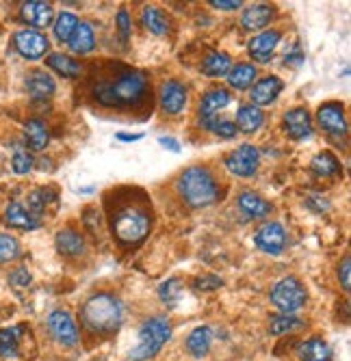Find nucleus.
Listing matches in <instances>:
<instances>
[{
    "label": "nucleus",
    "mask_w": 351,
    "mask_h": 361,
    "mask_svg": "<svg viewBox=\"0 0 351 361\" xmlns=\"http://www.w3.org/2000/svg\"><path fill=\"white\" fill-rule=\"evenodd\" d=\"M349 273H351V264H349V255H345L343 257V262H340V267H338V281L343 283V290L347 292L349 290Z\"/></svg>",
    "instance_id": "obj_42"
},
{
    "label": "nucleus",
    "mask_w": 351,
    "mask_h": 361,
    "mask_svg": "<svg viewBox=\"0 0 351 361\" xmlns=\"http://www.w3.org/2000/svg\"><path fill=\"white\" fill-rule=\"evenodd\" d=\"M304 326V320H299L297 316H291V314H282V316H275L269 324V329L273 336H284V334H293L295 329H302Z\"/></svg>",
    "instance_id": "obj_36"
},
{
    "label": "nucleus",
    "mask_w": 351,
    "mask_h": 361,
    "mask_svg": "<svg viewBox=\"0 0 351 361\" xmlns=\"http://www.w3.org/2000/svg\"><path fill=\"white\" fill-rule=\"evenodd\" d=\"M210 344H213V331L208 329V326H196V329L189 334L186 342H184L186 353L191 357H196V359L206 357L208 350H210Z\"/></svg>",
    "instance_id": "obj_23"
},
{
    "label": "nucleus",
    "mask_w": 351,
    "mask_h": 361,
    "mask_svg": "<svg viewBox=\"0 0 351 361\" xmlns=\"http://www.w3.org/2000/svg\"><path fill=\"white\" fill-rule=\"evenodd\" d=\"M70 50L76 52V54H87L93 50L95 46V37H93V28L87 24V22H78L76 30L72 32V37L68 42Z\"/></svg>",
    "instance_id": "obj_30"
},
{
    "label": "nucleus",
    "mask_w": 351,
    "mask_h": 361,
    "mask_svg": "<svg viewBox=\"0 0 351 361\" xmlns=\"http://www.w3.org/2000/svg\"><path fill=\"white\" fill-rule=\"evenodd\" d=\"M273 16H275L273 7H269V5H265V3H261V5H251V7H247V9L243 11V16H241V26H243L245 30H263L267 24H271Z\"/></svg>",
    "instance_id": "obj_21"
},
{
    "label": "nucleus",
    "mask_w": 351,
    "mask_h": 361,
    "mask_svg": "<svg viewBox=\"0 0 351 361\" xmlns=\"http://www.w3.org/2000/svg\"><path fill=\"white\" fill-rule=\"evenodd\" d=\"M200 126H202L204 130H208V133L221 137V139H234L237 133H239L237 126H234V121H230V119H219V117L200 121Z\"/></svg>",
    "instance_id": "obj_35"
},
{
    "label": "nucleus",
    "mask_w": 351,
    "mask_h": 361,
    "mask_svg": "<svg viewBox=\"0 0 351 361\" xmlns=\"http://www.w3.org/2000/svg\"><path fill=\"white\" fill-rule=\"evenodd\" d=\"M208 5H213V7L219 9V11H234V9H239L243 3H241V0H210Z\"/></svg>",
    "instance_id": "obj_44"
},
{
    "label": "nucleus",
    "mask_w": 351,
    "mask_h": 361,
    "mask_svg": "<svg viewBox=\"0 0 351 361\" xmlns=\"http://www.w3.org/2000/svg\"><path fill=\"white\" fill-rule=\"evenodd\" d=\"M13 46L18 50V54L26 61H40L42 56H46L50 42L44 32L35 30V28H24L18 30L13 35Z\"/></svg>",
    "instance_id": "obj_8"
},
{
    "label": "nucleus",
    "mask_w": 351,
    "mask_h": 361,
    "mask_svg": "<svg viewBox=\"0 0 351 361\" xmlns=\"http://www.w3.org/2000/svg\"><path fill=\"white\" fill-rule=\"evenodd\" d=\"M239 208L241 212L247 216V219H265L271 214L273 206L265 200V197H261L258 192H251V190H245L239 195Z\"/></svg>",
    "instance_id": "obj_19"
},
{
    "label": "nucleus",
    "mask_w": 351,
    "mask_h": 361,
    "mask_svg": "<svg viewBox=\"0 0 351 361\" xmlns=\"http://www.w3.org/2000/svg\"><path fill=\"white\" fill-rule=\"evenodd\" d=\"M226 167L237 178H251L261 167V152L249 143L239 145L226 156Z\"/></svg>",
    "instance_id": "obj_7"
},
{
    "label": "nucleus",
    "mask_w": 351,
    "mask_h": 361,
    "mask_svg": "<svg viewBox=\"0 0 351 361\" xmlns=\"http://www.w3.org/2000/svg\"><path fill=\"white\" fill-rule=\"evenodd\" d=\"M52 16H54L52 5L44 3V0H26V3L20 5V18L28 26H33L35 30L50 26L52 24Z\"/></svg>",
    "instance_id": "obj_13"
},
{
    "label": "nucleus",
    "mask_w": 351,
    "mask_h": 361,
    "mask_svg": "<svg viewBox=\"0 0 351 361\" xmlns=\"http://www.w3.org/2000/svg\"><path fill=\"white\" fill-rule=\"evenodd\" d=\"M232 68V61L226 52H210L204 61H202V72L210 78H221L228 76Z\"/></svg>",
    "instance_id": "obj_31"
},
{
    "label": "nucleus",
    "mask_w": 351,
    "mask_h": 361,
    "mask_svg": "<svg viewBox=\"0 0 351 361\" xmlns=\"http://www.w3.org/2000/svg\"><path fill=\"white\" fill-rule=\"evenodd\" d=\"M282 35H280V30H263L258 32L256 37H254L249 42V54L254 61H258V63H269L278 44H280Z\"/></svg>",
    "instance_id": "obj_15"
},
{
    "label": "nucleus",
    "mask_w": 351,
    "mask_h": 361,
    "mask_svg": "<svg viewBox=\"0 0 351 361\" xmlns=\"http://www.w3.org/2000/svg\"><path fill=\"white\" fill-rule=\"evenodd\" d=\"M282 130L286 133V137L293 141H306L312 137V121H310V113L302 106H295L291 111H286L282 117Z\"/></svg>",
    "instance_id": "obj_11"
},
{
    "label": "nucleus",
    "mask_w": 351,
    "mask_h": 361,
    "mask_svg": "<svg viewBox=\"0 0 351 361\" xmlns=\"http://www.w3.org/2000/svg\"><path fill=\"white\" fill-rule=\"evenodd\" d=\"M48 331L61 346H76L78 344V326L70 312L66 310H54L48 316Z\"/></svg>",
    "instance_id": "obj_9"
},
{
    "label": "nucleus",
    "mask_w": 351,
    "mask_h": 361,
    "mask_svg": "<svg viewBox=\"0 0 351 361\" xmlns=\"http://www.w3.org/2000/svg\"><path fill=\"white\" fill-rule=\"evenodd\" d=\"M221 286V279L217 277V275H206V277H200L198 281H196V288L198 290H215V288H219Z\"/></svg>",
    "instance_id": "obj_43"
},
{
    "label": "nucleus",
    "mask_w": 351,
    "mask_h": 361,
    "mask_svg": "<svg viewBox=\"0 0 351 361\" xmlns=\"http://www.w3.org/2000/svg\"><path fill=\"white\" fill-rule=\"evenodd\" d=\"M265 123V113L254 106V104H243L237 113V130H241V133L245 135H251L256 133V130H261V126Z\"/></svg>",
    "instance_id": "obj_25"
},
{
    "label": "nucleus",
    "mask_w": 351,
    "mask_h": 361,
    "mask_svg": "<svg viewBox=\"0 0 351 361\" xmlns=\"http://www.w3.org/2000/svg\"><path fill=\"white\" fill-rule=\"evenodd\" d=\"M299 359L302 361H332V348L328 342L310 338L304 344H299Z\"/></svg>",
    "instance_id": "obj_27"
},
{
    "label": "nucleus",
    "mask_w": 351,
    "mask_h": 361,
    "mask_svg": "<svg viewBox=\"0 0 351 361\" xmlns=\"http://www.w3.org/2000/svg\"><path fill=\"white\" fill-rule=\"evenodd\" d=\"M18 255H20V243L9 234H0V264L16 259Z\"/></svg>",
    "instance_id": "obj_37"
},
{
    "label": "nucleus",
    "mask_w": 351,
    "mask_h": 361,
    "mask_svg": "<svg viewBox=\"0 0 351 361\" xmlns=\"http://www.w3.org/2000/svg\"><path fill=\"white\" fill-rule=\"evenodd\" d=\"M271 303L282 312V314H293L302 310L308 301V290L297 277H282L273 288H271Z\"/></svg>",
    "instance_id": "obj_6"
},
{
    "label": "nucleus",
    "mask_w": 351,
    "mask_h": 361,
    "mask_svg": "<svg viewBox=\"0 0 351 361\" xmlns=\"http://www.w3.org/2000/svg\"><path fill=\"white\" fill-rule=\"evenodd\" d=\"M117 139H119V141H139V139H143V135H141V133H137V135H131V133H117Z\"/></svg>",
    "instance_id": "obj_46"
},
{
    "label": "nucleus",
    "mask_w": 351,
    "mask_h": 361,
    "mask_svg": "<svg viewBox=\"0 0 351 361\" xmlns=\"http://www.w3.org/2000/svg\"><path fill=\"white\" fill-rule=\"evenodd\" d=\"M141 22L150 32H154V35H167V30H169L167 16L156 7H145L141 13Z\"/></svg>",
    "instance_id": "obj_33"
},
{
    "label": "nucleus",
    "mask_w": 351,
    "mask_h": 361,
    "mask_svg": "<svg viewBox=\"0 0 351 361\" xmlns=\"http://www.w3.org/2000/svg\"><path fill=\"white\" fill-rule=\"evenodd\" d=\"M316 121L323 133L330 137H345L347 135V117L340 102H326L316 111Z\"/></svg>",
    "instance_id": "obj_10"
},
{
    "label": "nucleus",
    "mask_w": 351,
    "mask_h": 361,
    "mask_svg": "<svg viewBox=\"0 0 351 361\" xmlns=\"http://www.w3.org/2000/svg\"><path fill=\"white\" fill-rule=\"evenodd\" d=\"M107 214L113 238L121 247H137L152 229V206L133 188L113 190L107 197Z\"/></svg>",
    "instance_id": "obj_1"
},
{
    "label": "nucleus",
    "mask_w": 351,
    "mask_h": 361,
    "mask_svg": "<svg viewBox=\"0 0 351 361\" xmlns=\"http://www.w3.org/2000/svg\"><path fill=\"white\" fill-rule=\"evenodd\" d=\"M282 89H284V82L278 76H267V78L258 80L249 91L251 104L254 106H267V104L275 102V97L282 93Z\"/></svg>",
    "instance_id": "obj_16"
},
{
    "label": "nucleus",
    "mask_w": 351,
    "mask_h": 361,
    "mask_svg": "<svg viewBox=\"0 0 351 361\" xmlns=\"http://www.w3.org/2000/svg\"><path fill=\"white\" fill-rule=\"evenodd\" d=\"M22 326H7L0 329V357L3 359H16L20 353V338Z\"/></svg>",
    "instance_id": "obj_32"
},
{
    "label": "nucleus",
    "mask_w": 351,
    "mask_h": 361,
    "mask_svg": "<svg viewBox=\"0 0 351 361\" xmlns=\"http://www.w3.org/2000/svg\"><path fill=\"white\" fill-rule=\"evenodd\" d=\"M5 223H7L9 227L24 229V232H33V229H37V227L42 225V221L30 214L28 208L22 206L20 202H11V204L5 208Z\"/></svg>",
    "instance_id": "obj_20"
},
{
    "label": "nucleus",
    "mask_w": 351,
    "mask_h": 361,
    "mask_svg": "<svg viewBox=\"0 0 351 361\" xmlns=\"http://www.w3.org/2000/svg\"><path fill=\"white\" fill-rule=\"evenodd\" d=\"M81 316L91 334L109 336L119 329L124 320V307L117 297H113L109 292H100L85 301Z\"/></svg>",
    "instance_id": "obj_3"
},
{
    "label": "nucleus",
    "mask_w": 351,
    "mask_h": 361,
    "mask_svg": "<svg viewBox=\"0 0 351 361\" xmlns=\"http://www.w3.org/2000/svg\"><path fill=\"white\" fill-rule=\"evenodd\" d=\"M54 245L61 255H68V257H76V255L85 253V238L76 232V229H61L54 238Z\"/></svg>",
    "instance_id": "obj_24"
},
{
    "label": "nucleus",
    "mask_w": 351,
    "mask_h": 361,
    "mask_svg": "<svg viewBox=\"0 0 351 361\" xmlns=\"http://www.w3.org/2000/svg\"><path fill=\"white\" fill-rule=\"evenodd\" d=\"M312 171L319 178H336V176L343 173V167H340L338 158L332 152H319L312 158Z\"/></svg>",
    "instance_id": "obj_28"
},
{
    "label": "nucleus",
    "mask_w": 351,
    "mask_h": 361,
    "mask_svg": "<svg viewBox=\"0 0 351 361\" xmlns=\"http://www.w3.org/2000/svg\"><path fill=\"white\" fill-rule=\"evenodd\" d=\"M78 26V18L70 11H61L56 16V20L52 22V30H54V37L61 42V44H68L70 37H72V32L76 30Z\"/></svg>",
    "instance_id": "obj_34"
},
{
    "label": "nucleus",
    "mask_w": 351,
    "mask_h": 361,
    "mask_svg": "<svg viewBox=\"0 0 351 361\" xmlns=\"http://www.w3.org/2000/svg\"><path fill=\"white\" fill-rule=\"evenodd\" d=\"M254 245L269 255H280L286 247V229L280 223H265L254 236Z\"/></svg>",
    "instance_id": "obj_12"
},
{
    "label": "nucleus",
    "mask_w": 351,
    "mask_h": 361,
    "mask_svg": "<svg viewBox=\"0 0 351 361\" xmlns=\"http://www.w3.org/2000/svg\"><path fill=\"white\" fill-rule=\"evenodd\" d=\"M172 340V322L167 316H152L139 326V342L131 350V361H148L161 353Z\"/></svg>",
    "instance_id": "obj_5"
},
{
    "label": "nucleus",
    "mask_w": 351,
    "mask_h": 361,
    "mask_svg": "<svg viewBox=\"0 0 351 361\" xmlns=\"http://www.w3.org/2000/svg\"><path fill=\"white\" fill-rule=\"evenodd\" d=\"M46 65H48V68H50L52 72H56V74H61V76H66V78H76V76H81V72H83L81 63H78L74 56L61 54V52L50 54V56L46 59Z\"/></svg>",
    "instance_id": "obj_26"
},
{
    "label": "nucleus",
    "mask_w": 351,
    "mask_h": 361,
    "mask_svg": "<svg viewBox=\"0 0 351 361\" xmlns=\"http://www.w3.org/2000/svg\"><path fill=\"white\" fill-rule=\"evenodd\" d=\"M228 104H230V91L228 89H221V87L210 89L200 102V121L217 117L219 111H223Z\"/></svg>",
    "instance_id": "obj_17"
},
{
    "label": "nucleus",
    "mask_w": 351,
    "mask_h": 361,
    "mask_svg": "<svg viewBox=\"0 0 351 361\" xmlns=\"http://www.w3.org/2000/svg\"><path fill=\"white\" fill-rule=\"evenodd\" d=\"M256 68H254L251 63H237L234 68H230L228 72V82L232 89H239V91H245L254 85V80H256Z\"/></svg>",
    "instance_id": "obj_29"
},
{
    "label": "nucleus",
    "mask_w": 351,
    "mask_h": 361,
    "mask_svg": "<svg viewBox=\"0 0 351 361\" xmlns=\"http://www.w3.org/2000/svg\"><path fill=\"white\" fill-rule=\"evenodd\" d=\"M148 93V78L141 72H124L113 82H98L93 97L102 106H137Z\"/></svg>",
    "instance_id": "obj_2"
},
{
    "label": "nucleus",
    "mask_w": 351,
    "mask_h": 361,
    "mask_svg": "<svg viewBox=\"0 0 351 361\" xmlns=\"http://www.w3.org/2000/svg\"><path fill=\"white\" fill-rule=\"evenodd\" d=\"M33 156H30L26 149H16V154H13V158H11V167H13V171L18 173V176H24V173H28L30 169H33Z\"/></svg>",
    "instance_id": "obj_38"
},
{
    "label": "nucleus",
    "mask_w": 351,
    "mask_h": 361,
    "mask_svg": "<svg viewBox=\"0 0 351 361\" xmlns=\"http://www.w3.org/2000/svg\"><path fill=\"white\" fill-rule=\"evenodd\" d=\"M117 28H119L121 39L124 42L129 39V35H131V16L126 9H119V13H117Z\"/></svg>",
    "instance_id": "obj_39"
},
{
    "label": "nucleus",
    "mask_w": 351,
    "mask_h": 361,
    "mask_svg": "<svg viewBox=\"0 0 351 361\" xmlns=\"http://www.w3.org/2000/svg\"><path fill=\"white\" fill-rule=\"evenodd\" d=\"M24 141H26L28 149H33V152L46 149V145L50 143L48 126L42 119H28L24 123Z\"/></svg>",
    "instance_id": "obj_22"
},
{
    "label": "nucleus",
    "mask_w": 351,
    "mask_h": 361,
    "mask_svg": "<svg viewBox=\"0 0 351 361\" xmlns=\"http://www.w3.org/2000/svg\"><path fill=\"white\" fill-rule=\"evenodd\" d=\"M178 288H180V283L176 281V279H169L167 283H163L161 286V299L167 303V301H174V297H178Z\"/></svg>",
    "instance_id": "obj_41"
},
{
    "label": "nucleus",
    "mask_w": 351,
    "mask_h": 361,
    "mask_svg": "<svg viewBox=\"0 0 351 361\" xmlns=\"http://www.w3.org/2000/svg\"><path fill=\"white\" fill-rule=\"evenodd\" d=\"M9 281H11V286H16V288H26L28 283H30V273L26 271V269H16L11 275H9Z\"/></svg>",
    "instance_id": "obj_40"
},
{
    "label": "nucleus",
    "mask_w": 351,
    "mask_h": 361,
    "mask_svg": "<svg viewBox=\"0 0 351 361\" xmlns=\"http://www.w3.org/2000/svg\"><path fill=\"white\" fill-rule=\"evenodd\" d=\"M24 85H26L28 95L33 97V100H37V102L48 100V97H52L54 91H56V85H54L52 76L46 74V72H42V70L30 72V74L26 76V82H24Z\"/></svg>",
    "instance_id": "obj_18"
},
{
    "label": "nucleus",
    "mask_w": 351,
    "mask_h": 361,
    "mask_svg": "<svg viewBox=\"0 0 351 361\" xmlns=\"http://www.w3.org/2000/svg\"><path fill=\"white\" fill-rule=\"evenodd\" d=\"M186 87L180 80H167L161 87V109L167 115H178L186 106Z\"/></svg>",
    "instance_id": "obj_14"
},
{
    "label": "nucleus",
    "mask_w": 351,
    "mask_h": 361,
    "mask_svg": "<svg viewBox=\"0 0 351 361\" xmlns=\"http://www.w3.org/2000/svg\"><path fill=\"white\" fill-rule=\"evenodd\" d=\"M158 143H161L165 149H172V152H180V145H178V141L176 139H172V137H161L158 139Z\"/></svg>",
    "instance_id": "obj_45"
},
{
    "label": "nucleus",
    "mask_w": 351,
    "mask_h": 361,
    "mask_svg": "<svg viewBox=\"0 0 351 361\" xmlns=\"http://www.w3.org/2000/svg\"><path fill=\"white\" fill-rule=\"evenodd\" d=\"M176 190L180 200L191 208H206L219 200V184L206 167L184 169L176 182Z\"/></svg>",
    "instance_id": "obj_4"
}]
</instances>
